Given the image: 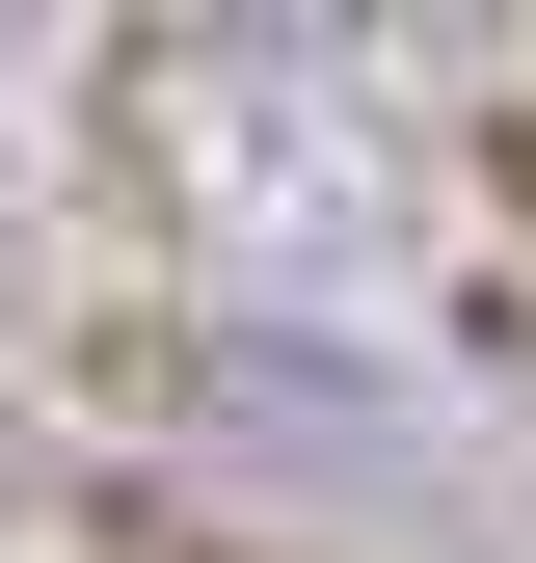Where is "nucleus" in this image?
Wrapping results in <instances>:
<instances>
[{
    "mask_svg": "<svg viewBox=\"0 0 536 563\" xmlns=\"http://www.w3.org/2000/svg\"><path fill=\"white\" fill-rule=\"evenodd\" d=\"M510 188H536V108H510Z\"/></svg>",
    "mask_w": 536,
    "mask_h": 563,
    "instance_id": "f257e3e1",
    "label": "nucleus"
}]
</instances>
